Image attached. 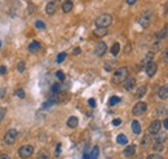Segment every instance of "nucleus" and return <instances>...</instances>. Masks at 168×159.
<instances>
[{
	"label": "nucleus",
	"mask_w": 168,
	"mask_h": 159,
	"mask_svg": "<svg viewBox=\"0 0 168 159\" xmlns=\"http://www.w3.org/2000/svg\"><path fill=\"white\" fill-rule=\"evenodd\" d=\"M61 89H62V86L58 83H54L53 86H52V92H53V93H58V92H61Z\"/></svg>",
	"instance_id": "obj_28"
},
{
	"label": "nucleus",
	"mask_w": 168,
	"mask_h": 159,
	"mask_svg": "<svg viewBox=\"0 0 168 159\" xmlns=\"http://www.w3.org/2000/svg\"><path fill=\"white\" fill-rule=\"evenodd\" d=\"M80 52H82V49H80V48H75V49H74V55H80Z\"/></svg>",
	"instance_id": "obj_47"
},
{
	"label": "nucleus",
	"mask_w": 168,
	"mask_h": 159,
	"mask_svg": "<svg viewBox=\"0 0 168 159\" xmlns=\"http://www.w3.org/2000/svg\"><path fill=\"white\" fill-rule=\"evenodd\" d=\"M58 3H59V0H52V1H49V3L47 4V7H45L47 14H53L54 12H56L57 4H58Z\"/></svg>",
	"instance_id": "obj_11"
},
{
	"label": "nucleus",
	"mask_w": 168,
	"mask_h": 159,
	"mask_svg": "<svg viewBox=\"0 0 168 159\" xmlns=\"http://www.w3.org/2000/svg\"><path fill=\"white\" fill-rule=\"evenodd\" d=\"M165 137H167V135H158L157 142H163V141H165Z\"/></svg>",
	"instance_id": "obj_37"
},
{
	"label": "nucleus",
	"mask_w": 168,
	"mask_h": 159,
	"mask_svg": "<svg viewBox=\"0 0 168 159\" xmlns=\"http://www.w3.org/2000/svg\"><path fill=\"white\" fill-rule=\"evenodd\" d=\"M72 1L71 0H66V1H63V4H62V11L65 12V13H69V12L72 11Z\"/></svg>",
	"instance_id": "obj_16"
},
{
	"label": "nucleus",
	"mask_w": 168,
	"mask_h": 159,
	"mask_svg": "<svg viewBox=\"0 0 168 159\" xmlns=\"http://www.w3.org/2000/svg\"><path fill=\"white\" fill-rule=\"evenodd\" d=\"M163 127H164V129H165V131L168 129V119H167V118H165V119L163 120Z\"/></svg>",
	"instance_id": "obj_41"
},
{
	"label": "nucleus",
	"mask_w": 168,
	"mask_h": 159,
	"mask_svg": "<svg viewBox=\"0 0 168 159\" xmlns=\"http://www.w3.org/2000/svg\"><path fill=\"white\" fill-rule=\"evenodd\" d=\"M116 142L120 144V145H127V142H128V138H127L124 135H118V137H116Z\"/></svg>",
	"instance_id": "obj_23"
},
{
	"label": "nucleus",
	"mask_w": 168,
	"mask_h": 159,
	"mask_svg": "<svg viewBox=\"0 0 168 159\" xmlns=\"http://www.w3.org/2000/svg\"><path fill=\"white\" fill-rule=\"evenodd\" d=\"M111 24H113V17H111V14H107V13L100 14L94 21V25L97 27H106V29H107Z\"/></svg>",
	"instance_id": "obj_1"
},
{
	"label": "nucleus",
	"mask_w": 168,
	"mask_h": 159,
	"mask_svg": "<svg viewBox=\"0 0 168 159\" xmlns=\"http://www.w3.org/2000/svg\"><path fill=\"white\" fill-rule=\"evenodd\" d=\"M34 153V146L32 145H22L18 149V155L22 159H27L32 155Z\"/></svg>",
	"instance_id": "obj_5"
},
{
	"label": "nucleus",
	"mask_w": 168,
	"mask_h": 159,
	"mask_svg": "<svg viewBox=\"0 0 168 159\" xmlns=\"http://www.w3.org/2000/svg\"><path fill=\"white\" fill-rule=\"evenodd\" d=\"M147 142H149V137H147V136H145V137H144V141H142V145L146 146Z\"/></svg>",
	"instance_id": "obj_44"
},
{
	"label": "nucleus",
	"mask_w": 168,
	"mask_h": 159,
	"mask_svg": "<svg viewBox=\"0 0 168 159\" xmlns=\"http://www.w3.org/2000/svg\"><path fill=\"white\" fill-rule=\"evenodd\" d=\"M151 20H152V12L151 11H145L144 13L141 14V17H140L138 24H140L141 27L146 29V27L151 24Z\"/></svg>",
	"instance_id": "obj_3"
},
{
	"label": "nucleus",
	"mask_w": 168,
	"mask_h": 159,
	"mask_svg": "<svg viewBox=\"0 0 168 159\" xmlns=\"http://www.w3.org/2000/svg\"><path fill=\"white\" fill-rule=\"evenodd\" d=\"M157 114L158 115H164V117H165V115H167V107H165V106H159V107H158V110H157Z\"/></svg>",
	"instance_id": "obj_29"
},
{
	"label": "nucleus",
	"mask_w": 168,
	"mask_h": 159,
	"mask_svg": "<svg viewBox=\"0 0 168 159\" xmlns=\"http://www.w3.org/2000/svg\"><path fill=\"white\" fill-rule=\"evenodd\" d=\"M145 70H146L147 76H154V75H155V73H157V70H158V65H157V62L151 61L150 63H147V65L145 66Z\"/></svg>",
	"instance_id": "obj_10"
},
{
	"label": "nucleus",
	"mask_w": 168,
	"mask_h": 159,
	"mask_svg": "<svg viewBox=\"0 0 168 159\" xmlns=\"http://www.w3.org/2000/svg\"><path fill=\"white\" fill-rule=\"evenodd\" d=\"M14 94H16L17 97H20V98H25V96H26V94H25V91H23V89H17V91L14 92Z\"/></svg>",
	"instance_id": "obj_31"
},
{
	"label": "nucleus",
	"mask_w": 168,
	"mask_h": 159,
	"mask_svg": "<svg viewBox=\"0 0 168 159\" xmlns=\"http://www.w3.org/2000/svg\"><path fill=\"white\" fill-rule=\"evenodd\" d=\"M66 124L69 128H76L78 124H79V119H78L76 117H70L69 119H67Z\"/></svg>",
	"instance_id": "obj_13"
},
{
	"label": "nucleus",
	"mask_w": 168,
	"mask_h": 159,
	"mask_svg": "<svg viewBox=\"0 0 168 159\" xmlns=\"http://www.w3.org/2000/svg\"><path fill=\"white\" fill-rule=\"evenodd\" d=\"M98 155H100V149L98 146H94L89 154V159H98Z\"/></svg>",
	"instance_id": "obj_21"
},
{
	"label": "nucleus",
	"mask_w": 168,
	"mask_h": 159,
	"mask_svg": "<svg viewBox=\"0 0 168 159\" xmlns=\"http://www.w3.org/2000/svg\"><path fill=\"white\" fill-rule=\"evenodd\" d=\"M136 1H137V0H127V4H128V5H133Z\"/></svg>",
	"instance_id": "obj_46"
},
{
	"label": "nucleus",
	"mask_w": 168,
	"mask_h": 159,
	"mask_svg": "<svg viewBox=\"0 0 168 159\" xmlns=\"http://www.w3.org/2000/svg\"><path fill=\"white\" fill-rule=\"evenodd\" d=\"M35 26H36V29H45V24H44L43 21H36V24H35Z\"/></svg>",
	"instance_id": "obj_36"
},
{
	"label": "nucleus",
	"mask_w": 168,
	"mask_h": 159,
	"mask_svg": "<svg viewBox=\"0 0 168 159\" xmlns=\"http://www.w3.org/2000/svg\"><path fill=\"white\" fill-rule=\"evenodd\" d=\"M119 51H120V44H119V43H114L113 47H111V53H113V56L118 55Z\"/></svg>",
	"instance_id": "obj_25"
},
{
	"label": "nucleus",
	"mask_w": 168,
	"mask_h": 159,
	"mask_svg": "<svg viewBox=\"0 0 168 159\" xmlns=\"http://www.w3.org/2000/svg\"><path fill=\"white\" fill-rule=\"evenodd\" d=\"M106 51H107V47H106L105 43L103 42L97 43L96 47H94V56H97V57H102V56L106 53Z\"/></svg>",
	"instance_id": "obj_8"
},
{
	"label": "nucleus",
	"mask_w": 168,
	"mask_h": 159,
	"mask_svg": "<svg viewBox=\"0 0 168 159\" xmlns=\"http://www.w3.org/2000/svg\"><path fill=\"white\" fill-rule=\"evenodd\" d=\"M152 60H154V55H152V52H151V53H147V55L145 56L144 58H142L141 63H142V65H144V67H145V66H146L147 63H150V62H151Z\"/></svg>",
	"instance_id": "obj_19"
},
{
	"label": "nucleus",
	"mask_w": 168,
	"mask_h": 159,
	"mask_svg": "<svg viewBox=\"0 0 168 159\" xmlns=\"http://www.w3.org/2000/svg\"><path fill=\"white\" fill-rule=\"evenodd\" d=\"M17 136H18L17 129L10 128V129H8L4 135V142L7 144V145H13V144L16 142V140H17Z\"/></svg>",
	"instance_id": "obj_4"
},
{
	"label": "nucleus",
	"mask_w": 168,
	"mask_h": 159,
	"mask_svg": "<svg viewBox=\"0 0 168 159\" xmlns=\"http://www.w3.org/2000/svg\"><path fill=\"white\" fill-rule=\"evenodd\" d=\"M56 78L58 79V80H65V74H63V71H56Z\"/></svg>",
	"instance_id": "obj_32"
},
{
	"label": "nucleus",
	"mask_w": 168,
	"mask_h": 159,
	"mask_svg": "<svg viewBox=\"0 0 168 159\" xmlns=\"http://www.w3.org/2000/svg\"><path fill=\"white\" fill-rule=\"evenodd\" d=\"M123 87L127 91H132V89L136 87V79L132 78V76H127L123 80Z\"/></svg>",
	"instance_id": "obj_9"
},
{
	"label": "nucleus",
	"mask_w": 168,
	"mask_h": 159,
	"mask_svg": "<svg viewBox=\"0 0 168 159\" xmlns=\"http://www.w3.org/2000/svg\"><path fill=\"white\" fill-rule=\"evenodd\" d=\"M145 93H146V87L142 86V87H140V88L136 91V94H134V97H136V98H141V97L145 96Z\"/></svg>",
	"instance_id": "obj_20"
},
{
	"label": "nucleus",
	"mask_w": 168,
	"mask_h": 159,
	"mask_svg": "<svg viewBox=\"0 0 168 159\" xmlns=\"http://www.w3.org/2000/svg\"><path fill=\"white\" fill-rule=\"evenodd\" d=\"M167 55H168V51H167V49H165V51H164V52H163V60H164V62H167V60H168Z\"/></svg>",
	"instance_id": "obj_43"
},
{
	"label": "nucleus",
	"mask_w": 168,
	"mask_h": 159,
	"mask_svg": "<svg viewBox=\"0 0 168 159\" xmlns=\"http://www.w3.org/2000/svg\"><path fill=\"white\" fill-rule=\"evenodd\" d=\"M5 114H7V109H5V107H0V123L3 122Z\"/></svg>",
	"instance_id": "obj_34"
},
{
	"label": "nucleus",
	"mask_w": 168,
	"mask_h": 159,
	"mask_svg": "<svg viewBox=\"0 0 168 159\" xmlns=\"http://www.w3.org/2000/svg\"><path fill=\"white\" fill-rule=\"evenodd\" d=\"M83 159H89V154L84 153V155H83Z\"/></svg>",
	"instance_id": "obj_48"
},
{
	"label": "nucleus",
	"mask_w": 168,
	"mask_h": 159,
	"mask_svg": "<svg viewBox=\"0 0 168 159\" xmlns=\"http://www.w3.org/2000/svg\"><path fill=\"white\" fill-rule=\"evenodd\" d=\"M25 67H26L25 62H23V61H21V62L18 63V66H17V70H18V73H23V71H25Z\"/></svg>",
	"instance_id": "obj_33"
},
{
	"label": "nucleus",
	"mask_w": 168,
	"mask_h": 159,
	"mask_svg": "<svg viewBox=\"0 0 168 159\" xmlns=\"http://www.w3.org/2000/svg\"><path fill=\"white\" fill-rule=\"evenodd\" d=\"M3 96H4V91H3V89H0V98H3Z\"/></svg>",
	"instance_id": "obj_49"
},
{
	"label": "nucleus",
	"mask_w": 168,
	"mask_h": 159,
	"mask_svg": "<svg viewBox=\"0 0 168 159\" xmlns=\"http://www.w3.org/2000/svg\"><path fill=\"white\" fill-rule=\"evenodd\" d=\"M152 149H154L155 151H163L164 150V145H163V142H155L154 145H152Z\"/></svg>",
	"instance_id": "obj_27"
},
{
	"label": "nucleus",
	"mask_w": 168,
	"mask_h": 159,
	"mask_svg": "<svg viewBox=\"0 0 168 159\" xmlns=\"http://www.w3.org/2000/svg\"><path fill=\"white\" fill-rule=\"evenodd\" d=\"M146 110H147V104L146 102H142V101H140V102H137L136 105H134V107H133V115H136V117H138V115H142L144 113H146Z\"/></svg>",
	"instance_id": "obj_6"
},
{
	"label": "nucleus",
	"mask_w": 168,
	"mask_h": 159,
	"mask_svg": "<svg viewBox=\"0 0 168 159\" xmlns=\"http://www.w3.org/2000/svg\"><path fill=\"white\" fill-rule=\"evenodd\" d=\"M93 34H94V36H97V38L105 36V35L107 34V29H106V27H96Z\"/></svg>",
	"instance_id": "obj_15"
},
{
	"label": "nucleus",
	"mask_w": 168,
	"mask_h": 159,
	"mask_svg": "<svg viewBox=\"0 0 168 159\" xmlns=\"http://www.w3.org/2000/svg\"><path fill=\"white\" fill-rule=\"evenodd\" d=\"M0 159H10V156L8 154H3V155H0Z\"/></svg>",
	"instance_id": "obj_45"
},
{
	"label": "nucleus",
	"mask_w": 168,
	"mask_h": 159,
	"mask_svg": "<svg viewBox=\"0 0 168 159\" xmlns=\"http://www.w3.org/2000/svg\"><path fill=\"white\" fill-rule=\"evenodd\" d=\"M66 56H67V55H66V52H61V53H58V56H57L56 61H57L58 63H61L62 61H63L65 58H66Z\"/></svg>",
	"instance_id": "obj_30"
},
{
	"label": "nucleus",
	"mask_w": 168,
	"mask_h": 159,
	"mask_svg": "<svg viewBox=\"0 0 168 159\" xmlns=\"http://www.w3.org/2000/svg\"><path fill=\"white\" fill-rule=\"evenodd\" d=\"M88 104H89V106H90V107H96V101H94V98L88 100Z\"/></svg>",
	"instance_id": "obj_39"
},
{
	"label": "nucleus",
	"mask_w": 168,
	"mask_h": 159,
	"mask_svg": "<svg viewBox=\"0 0 168 159\" xmlns=\"http://www.w3.org/2000/svg\"><path fill=\"white\" fill-rule=\"evenodd\" d=\"M128 76V69L124 67V66H121V67H119L118 70L114 73L113 75V82L115 84H119V83H123V80Z\"/></svg>",
	"instance_id": "obj_2"
},
{
	"label": "nucleus",
	"mask_w": 168,
	"mask_h": 159,
	"mask_svg": "<svg viewBox=\"0 0 168 159\" xmlns=\"http://www.w3.org/2000/svg\"><path fill=\"white\" fill-rule=\"evenodd\" d=\"M167 32H168V29H167V27H164L162 31H159V32L157 34V39H158V40L165 39V38H167Z\"/></svg>",
	"instance_id": "obj_24"
},
{
	"label": "nucleus",
	"mask_w": 168,
	"mask_h": 159,
	"mask_svg": "<svg viewBox=\"0 0 168 159\" xmlns=\"http://www.w3.org/2000/svg\"><path fill=\"white\" fill-rule=\"evenodd\" d=\"M132 131H133L134 135H140V133H141V124H140L137 120H133V122H132Z\"/></svg>",
	"instance_id": "obj_18"
},
{
	"label": "nucleus",
	"mask_w": 168,
	"mask_h": 159,
	"mask_svg": "<svg viewBox=\"0 0 168 159\" xmlns=\"http://www.w3.org/2000/svg\"><path fill=\"white\" fill-rule=\"evenodd\" d=\"M134 153H136V145L127 146V148L124 149V151H123L124 156H127V158H131L132 155H134Z\"/></svg>",
	"instance_id": "obj_12"
},
{
	"label": "nucleus",
	"mask_w": 168,
	"mask_h": 159,
	"mask_svg": "<svg viewBox=\"0 0 168 159\" xmlns=\"http://www.w3.org/2000/svg\"><path fill=\"white\" fill-rule=\"evenodd\" d=\"M39 49H40V43L36 42V40L31 42L30 45H28V51H30V52H38Z\"/></svg>",
	"instance_id": "obj_17"
},
{
	"label": "nucleus",
	"mask_w": 168,
	"mask_h": 159,
	"mask_svg": "<svg viewBox=\"0 0 168 159\" xmlns=\"http://www.w3.org/2000/svg\"><path fill=\"white\" fill-rule=\"evenodd\" d=\"M162 129V122L160 120H154L151 124L149 125V133L150 135H158Z\"/></svg>",
	"instance_id": "obj_7"
},
{
	"label": "nucleus",
	"mask_w": 168,
	"mask_h": 159,
	"mask_svg": "<svg viewBox=\"0 0 168 159\" xmlns=\"http://www.w3.org/2000/svg\"><path fill=\"white\" fill-rule=\"evenodd\" d=\"M61 148H62L61 144H58V145L56 146V155H59V154H61Z\"/></svg>",
	"instance_id": "obj_38"
},
{
	"label": "nucleus",
	"mask_w": 168,
	"mask_h": 159,
	"mask_svg": "<svg viewBox=\"0 0 168 159\" xmlns=\"http://www.w3.org/2000/svg\"><path fill=\"white\" fill-rule=\"evenodd\" d=\"M121 124V120L120 119H114L113 120V125H115V127H116V125H120Z\"/></svg>",
	"instance_id": "obj_40"
},
{
	"label": "nucleus",
	"mask_w": 168,
	"mask_h": 159,
	"mask_svg": "<svg viewBox=\"0 0 168 159\" xmlns=\"http://www.w3.org/2000/svg\"><path fill=\"white\" fill-rule=\"evenodd\" d=\"M38 159H49V151L45 149H41L38 153Z\"/></svg>",
	"instance_id": "obj_22"
},
{
	"label": "nucleus",
	"mask_w": 168,
	"mask_h": 159,
	"mask_svg": "<svg viewBox=\"0 0 168 159\" xmlns=\"http://www.w3.org/2000/svg\"><path fill=\"white\" fill-rule=\"evenodd\" d=\"M146 159H164L162 155H159V154H150V155H147Z\"/></svg>",
	"instance_id": "obj_35"
},
{
	"label": "nucleus",
	"mask_w": 168,
	"mask_h": 159,
	"mask_svg": "<svg viewBox=\"0 0 168 159\" xmlns=\"http://www.w3.org/2000/svg\"><path fill=\"white\" fill-rule=\"evenodd\" d=\"M5 73H7V67H5V66H0V74L4 75Z\"/></svg>",
	"instance_id": "obj_42"
},
{
	"label": "nucleus",
	"mask_w": 168,
	"mask_h": 159,
	"mask_svg": "<svg viewBox=\"0 0 168 159\" xmlns=\"http://www.w3.org/2000/svg\"><path fill=\"white\" fill-rule=\"evenodd\" d=\"M158 97H159L160 100H167L168 98V87L167 86H163L162 88L159 89V92H158Z\"/></svg>",
	"instance_id": "obj_14"
},
{
	"label": "nucleus",
	"mask_w": 168,
	"mask_h": 159,
	"mask_svg": "<svg viewBox=\"0 0 168 159\" xmlns=\"http://www.w3.org/2000/svg\"><path fill=\"white\" fill-rule=\"evenodd\" d=\"M118 102H120V97L113 96V97H110V100H109V106H114V105H116Z\"/></svg>",
	"instance_id": "obj_26"
},
{
	"label": "nucleus",
	"mask_w": 168,
	"mask_h": 159,
	"mask_svg": "<svg viewBox=\"0 0 168 159\" xmlns=\"http://www.w3.org/2000/svg\"><path fill=\"white\" fill-rule=\"evenodd\" d=\"M0 48H1V42H0Z\"/></svg>",
	"instance_id": "obj_50"
}]
</instances>
